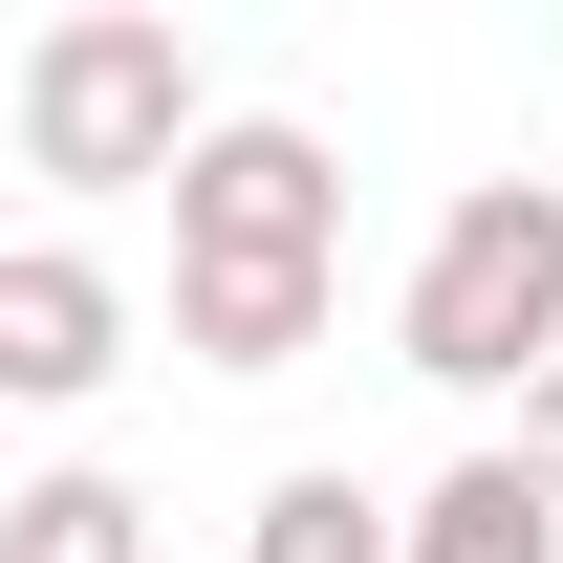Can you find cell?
Wrapping results in <instances>:
<instances>
[{
    "instance_id": "52a82bcc",
    "label": "cell",
    "mask_w": 563,
    "mask_h": 563,
    "mask_svg": "<svg viewBox=\"0 0 563 563\" xmlns=\"http://www.w3.org/2000/svg\"><path fill=\"white\" fill-rule=\"evenodd\" d=\"M239 563H390V498H368L347 455H303V477H261V520H239Z\"/></svg>"
},
{
    "instance_id": "3957f363",
    "label": "cell",
    "mask_w": 563,
    "mask_h": 563,
    "mask_svg": "<svg viewBox=\"0 0 563 563\" xmlns=\"http://www.w3.org/2000/svg\"><path fill=\"white\" fill-rule=\"evenodd\" d=\"M390 347L433 368V390H542L563 368V174H477V196L412 239V282H390Z\"/></svg>"
},
{
    "instance_id": "6da1fadb",
    "label": "cell",
    "mask_w": 563,
    "mask_h": 563,
    "mask_svg": "<svg viewBox=\"0 0 563 563\" xmlns=\"http://www.w3.org/2000/svg\"><path fill=\"white\" fill-rule=\"evenodd\" d=\"M347 282V152L303 109H217L174 152V347L196 368H303Z\"/></svg>"
},
{
    "instance_id": "8992f818",
    "label": "cell",
    "mask_w": 563,
    "mask_h": 563,
    "mask_svg": "<svg viewBox=\"0 0 563 563\" xmlns=\"http://www.w3.org/2000/svg\"><path fill=\"white\" fill-rule=\"evenodd\" d=\"M0 563H152V498L109 477V455H66V477L0 498Z\"/></svg>"
},
{
    "instance_id": "5b68a950",
    "label": "cell",
    "mask_w": 563,
    "mask_h": 563,
    "mask_svg": "<svg viewBox=\"0 0 563 563\" xmlns=\"http://www.w3.org/2000/svg\"><path fill=\"white\" fill-rule=\"evenodd\" d=\"M390 563H563V520L520 498V455H455L433 498H390Z\"/></svg>"
},
{
    "instance_id": "7a4b0ae2",
    "label": "cell",
    "mask_w": 563,
    "mask_h": 563,
    "mask_svg": "<svg viewBox=\"0 0 563 563\" xmlns=\"http://www.w3.org/2000/svg\"><path fill=\"white\" fill-rule=\"evenodd\" d=\"M0 87H22V174H44V196H174V152L217 131L196 44H174L152 0H66Z\"/></svg>"
},
{
    "instance_id": "277c9868",
    "label": "cell",
    "mask_w": 563,
    "mask_h": 563,
    "mask_svg": "<svg viewBox=\"0 0 563 563\" xmlns=\"http://www.w3.org/2000/svg\"><path fill=\"white\" fill-rule=\"evenodd\" d=\"M131 368V282L87 239H0V412H87Z\"/></svg>"
},
{
    "instance_id": "ba28073f",
    "label": "cell",
    "mask_w": 563,
    "mask_h": 563,
    "mask_svg": "<svg viewBox=\"0 0 563 563\" xmlns=\"http://www.w3.org/2000/svg\"><path fill=\"white\" fill-rule=\"evenodd\" d=\"M498 455H520V498H542V520H563V368H542V390H520V433H498Z\"/></svg>"
},
{
    "instance_id": "9c48e42d",
    "label": "cell",
    "mask_w": 563,
    "mask_h": 563,
    "mask_svg": "<svg viewBox=\"0 0 563 563\" xmlns=\"http://www.w3.org/2000/svg\"><path fill=\"white\" fill-rule=\"evenodd\" d=\"M0 152H22V87H0Z\"/></svg>"
}]
</instances>
